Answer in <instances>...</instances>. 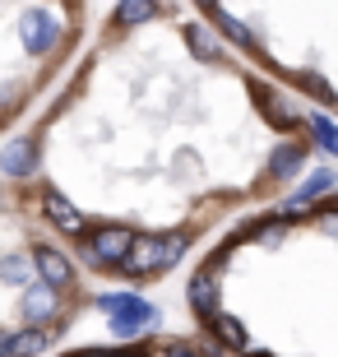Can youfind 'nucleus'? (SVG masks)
<instances>
[{
	"label": "nucleus",
	"mask_w": 338,
	"mask_h": 357,
	"mask_svg": "<svg viewBox=\"0 0 338 357\" xmlns=\"http://www.w3.org/2000/svg\"><path fill=\"white\" fill-rule=\"evenodd\" d=\"M185 251V237L171 232V237H144V241H130V251L121 255V269L130 278H144V274H158V269L176 265Z\"/></svg>",
	"instance_id": "1"
},
{
	"label": "nucleus",
	"mask_w": 338,
	"mask_h": 357,
	"mask_svg": "<svg viewBox=\"0 0 338 357\" xmlns=\"http://www.w3.org/2000/svg\"><path fill=\"white\" fill-rule=\"evenodd\" d=\"M130 232L125 227H102V232H93L89 241H84V255H89L93 265H121V255L130 251Z\"/></svg>",
	"instance_id": "2"
},
{
	"label": "nucleus",
	"mask_w": 338,
	"mask_h": 357,
	"mask_svg": "<svg viewBox=\"0 0 338 357\" xmlns=\"http://www.w3.org/2000/svg\"><path fill=\"white\" fill-rule=\"evenodd\" d=\"M33 265H38L42 283L47 288H66L70 278H75V269H70V260L61 251H52V246H42V251H33Z\"/></svg>",
	"instance_id": "3"
},
{
	"label": "nucleus",
	"mask_w": 338,
	"mask_h": 357,
	"mask_svg": "<svg viewBox=\"0 0 338 357\" xmlns=\"http://www.w3.org/2000/svg\"><path fill=\"white\" fill-rule=\"evenodd\" d=\"M33 162H38V144H33V139H14V144L5 149V162H0V167H5V176H28Z\"/></svg>",
	"instance_id": "4"
},
{
	"label": "nucleus",
	"mask_w": 338,
	"mask_h": 357,
	"mask_svg": "<svg viewBox=\"0 0 338 357\" xmlns=\"http://www.w3.org/2000/svg\"><path fill=\"white\" fill-rule=\"evenodd\" d=\"M153 320H158L153 306L139 302V297H130V302H125V306L116 311V334H135L139 325H153Z\"/></svg>",
	"instance_id": "5"
},
{
	"label": "nucleus",
	"mask_w": 338,
	"mask_h": 357,
	"mask_svg": "<svg viewBox=\"0 0 338 357\" xmlns=\"http://www.w3.org/2000/svg\"><path fill=\"white\" fill-rule=\"evenodd\" d=\"M24 42H28V52L52 47V19H47L42 10H28V14H24Z\"/></svg>",
	"instance_id": "6"
},
{
	"label": "nucleus",
	"mask_w": 338,
	"mask_h": 357,
	"mask_svg": "<svg viewBox=\"0 0 338 357\" xmlns=\"http://www.w3.org/2000/svg\"><path fill=\"white\" fill-rule=\"evenodd\" d=\"M42 204H47V213H52V223H56V227H66V232H79V227H84V218H79V209L70 204L66 195H56V190H52V195L42 199Z\"/></svg>",
	"instance_id": "7"
},
{
	"label": "nucleus",
	"mask_w": 338,
	"mask_h": 357,
	"mask_svg": "<svg viewBox=\"0 0 338 357\" xmlns=\"http://www.w3.org/2000/svg\"><path fill=\"white\" fill-rule=\"evenodd\" d=\"M301 162H306V144H283L269 158V176H292Z\"/></svg>",
	"instance_id": "8"
},
{
	"label": "nucleus",
	"mask_w": 338,
	"mask_h": 357,
	"mask_svg": "<svg viewBox=\"0 0 338 357\" xmlns=\"http://www.w3.org/2000/svg\"><path fill=\"white\" fill-rule=\"evenodd\" d=\"M329 190H334V172H315L311 181H306V190H301L287 209H306V199H311V195H329Z\"/></svg>",
	"instance_id": "9"
},
{
	"label": "nucleus",
	"mask_w": 338,
	"mask_h": 357,
	"mask_svg": "<svg viewBox=\"0 0 338 357\" xmlns=\"http://www.w3.org/2000/svg\"><path fill=\"white\" fill-rule=\"evenodd\" d=\"M190 47H195V56H204V61H213V56L222 52V47H218V38H213V28H204V24H195V28H190Z\"/></svg>",
	"instance_id": "10"
},
{
	"label": "nucleus",
	"mask_w": 338,
	"mask_h": 357,
	"mask_svg": "<svg viewBox=\"0 0 338 357\" xmlns=\"http://www.w3.org/2000/svg\"><path fill=\"white\" fill-rule=\"evenodd\" d=\"M190 302H195V311L213 316V278L208 274H195V283H190Z\"/></svg>",
	"instance_id": "11"
},
{
	"label": "nucleus",
	"mask_w": 338,
	"mask_h": 357,
	"mask_svg": "<svg viewBox=\"0 0 338 357\" xmlns=\"http://www.w3.org/2000/svg\"><path fill=\"white\" fill-rule=\"evenodd\" d=\"M52 302H56V297H52V288H47V283H33V288H28L24 311H28L33 320H38V316H47V311H52Z\"/></svg>",
	"instance_id": "12"
},
{
	"label": "nucleus",
	"mask_w": 338,
	"mask_h": 357,
	"mask_svg": "<svg viewBox=\"0 0 338 357\" xmlns=\"http://www.w3.org/2000/svg\"><path fill=\"white\" fill-rule=\"evenodd\" d=\"M47 348V334L42 330H28V334H14V357H28V353H42Z\"/></svg>",
	"instance_id": "13"
},
{
	"label": "nucleus",
	"mask_w": 338,
	"mask_h": 357,
	"mask_svg": "<svg viewBox=\"0 0 338 357\" xmlns=\"http://www.w3.org/2000/svg\"><path fill=\"white\" fill-rule=\"evenodd\" d=\"M311 130H315V139H320V149H329V153L338 149V130L329 126V116H311Z\"/></svg>",
	"instance_id": "14"
},
{
	"label": "nucleus",
	"mask_w": 338,
	"mask_h": 357,
	"mask_svg": "<svg viewBox=\"0 0 338 357\" xmlns=\"http://www.w3.org/2000/svg\"><path fill=\"white\" fill-rule=\"evenodd\" d=\"M269 116H273V126H283V130H287V126H297V112H292L283 98H273V93H269Z\"/></svg>",
	"instance_id": "15"
},
{
	"label": "nucleus",
	"mask_w": 338,
	"mask_h": 357,
	"mask_svg": "<svg viewBox=\"0 0 338 357\" xmlns=\"http://www.w3.org/2000/svg\"><path fill=\"white\" fill-rule=\"evenodd\" d=\"M116 19H121V24H139V19H153V5H121Z\"/></svg>",
	"instance_id": "16"
},
{
	"label": "nucleus",
	"mask_w": 338,
	"mask_h": 357,
	"mask_svg": "<svg viewBox=\"0 0 338 357\" xmlns=\"http://www.w3.org/2000/svg\"><path fill=\"white\" fill-rule=\"evenodd\" d=\"M218 334H222V339H232V344H246V334H241L236 320H218Z\"/></svg>",
	"instance_id": "17"
},
{
	"label": "nucleus",
	"mask_w": 338,
	"mask_h": 357,
	"mask_svg": "<svg viewBox=\"0 0 338 357\" xmlns=\"http://www.w3.org/2000/svg\"><path fill=\"white\" fill-rule=\"evenodd\" d=\"M5 278H10V283H19V278H24V260H10V265H5Z\"/></svg>",
	"instance_id": "18"
},
{
	"label": "nucleus",
	"mask_w": 338,
	"mask_h": 357,
	"mask_svg": "<svg viewBox=\"0 0 338 357\" xmlns=\"http://www.w3.org/2000/svg\"><path fill=\"white\" fill-rule=\"evenodd\" d=\"M0 357H14V334H0Z\"/></svg>",
	"instance_id": "19"
},
{
	"label": "nucleus",
	"mask_w": 338,
	"mask_h": 357,
	"mask_svg": "<svg viewBox=\"0 0 338 357\" xmlns=\"http://www.w3.org/2000/svg\"><path fill=\"white\" fill-rule=\"evenodd\" d=\"M171 357H195V353H185V348H171Z\"/></svg>",
	"instance_id": "20"
}]
</instances>
